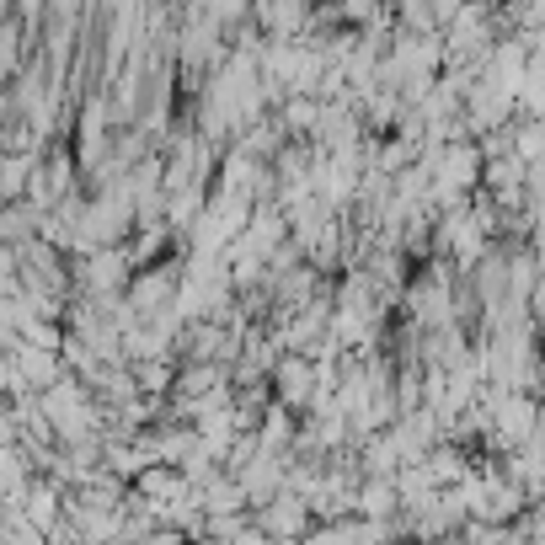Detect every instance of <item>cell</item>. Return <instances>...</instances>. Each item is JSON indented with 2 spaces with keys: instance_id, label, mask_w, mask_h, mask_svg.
I'll return each mask as SVG.
<instances>
[{
  "instance_id": "cell-1",
  "label": "cell",
  "mask_w": 545,
  "mask_h": 545,
  "mask_svg": "<svg viewBox=\"0 0 545 545\" xmlns=\"http://www.w3.org/2000/svg\"><path fill=\"white\" fill-rule=\"evenodd\" d=\"M273 380H278V396H284V407H316V364L300 353H289V358H278V369H273Z\"/></svg>"
},
{
  "instance_id": "cell-2",
  "label": "cell",
  "mask_w": 545,
  "mask_h": 545,
  "mask_svg": "<svg viewBox=\"0 0 545 545\" xmlns=\"http://www.w3.org/2000/svg\"><path fill=\"white\" fill-rule=\"evenodd\" d=\"M305 503H300V497H294V492H284V497H273V503L268 508H262V519H257V529H262V535H278V540H294V535H305Z\"/></svg>"
},
{
  "instance_id": "cell-3",
  "label": "cell",
  "mask_w": 545,
  "mask_h": 545,
  "mask_svg": "<svg viewBox=\"0 0 545 545\" xmlns=\"http://www.w3.org/2000/svg\"><path fill=\"white\" fill-rule=\"evenodd\" d=\"M353 508L369 513V524H380L385 513L396 508V487H391V481H369V487H358V503Z\"/></svg>"
},
{
  "instance_id": "cell-4",
  "label": "cell",
  "mask_w": 545,
  "mask_h": 545,
  "mask_svg": "<svg viewBox=\"0 0 545 545\" xmlns=\"http://www.w3.org/2000/svg\"><path fill=\"white\" fill-rule=\"evenodd\" d=\"M284 123H289V129H316V123H321V107H316V97H289V107H284Z\"/></svg>"
},
{
  "instance_id": "cell-5",
  "label": "cell",
  "mask_w": 545,
  "mask_h": 545,
  "mask_svg": "<svg viewBox=\"0 0 545 545\" xmlns=\"http://www.w3.org/2000/svg\"><path fill=\"white\" fill-rule=\"evenodd\" d=\"M257 17L268 22L273 33H294V27H305V11H300V6H262Z\"/></svg>"
}]
</instances>
